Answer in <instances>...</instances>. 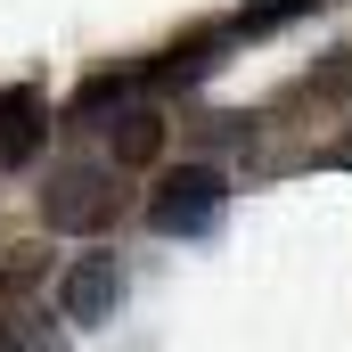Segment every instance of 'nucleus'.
Listing matches in <instances>:
<instances>
[{
	"label": "nucleus",
	"instance_id": "7",
	"mask_svg": "<svg viewBox=\"0 0 352 352\" xmlns=\"http://www.w3.org/2000/svg\"><path fill=\"white\" fill-rule=\"evenodd\" d=\"M320 0H246L238 8V25H230V41H270L278 25H295V16H311Z\"/></svg>",
	"mask_w": 352,
	"mask_h": 352
},
{
	"label": "nucleus",
	"instance_id": "1",
	"mask_svg": "<svg viewBox=\"0 0 352 352\" xmlns=\"http://www.w3.org/2000/svg\"><path fill=\"white\" fill-rule=\"evenodd\" d=\"M115 205H123V164L115 156H66L41 180V230L82 238V230H107L115 221Z\"/></svg>",
	"mask_w": 352,
	"mask_h": 352
},
{
	"label": "nucleus",
	"instance_id": "4",
	"mask_svg": "<svg viewBox=\"0 0 352 352\" xmlns=\"http://www.w3.org/2000/svg\"><path fill=\"white\" fill-rule=\"evenodd\" d=\"M107 156L115 164H156L164 156V107L156 98H123L107 115Z\"/></svg>",
	"mask_w": 352,
	"mask_h": 352
},
{
	"label": "nucleus",
	"instance_id": "6",
	"mask_svg": "<svg viewBox=\"0 0 352 352\" xmlns=\"http://www.w3.org/2000/svg\"><path fill=\"white\" fill-rule=\"evenodd\" d=\"M0 352H66V344H58L50 311H33V303H8V311H0Z\"/></svg>",
	"mask_w": 352,
	"mask_h": 352
},
{
	"label": "nucleus",
	"instance_id": "5",
	"mask_svg": "<svg viewBox=\"0 0 352 352\" xmlns=\"http://www.w3.org/2000/svg\"><path fill=\"white\" fill-rule=\"evenodd\" d=\"M50 140V107L33 90H0V164H33Z\"/></svg>",
	"mask_w": 352,
	"mask_h": 352
},
{
	"label": "nucleus",
	"instance_id": "3",
	"mask_svg": "<svg viewBox=\"0 0 352 352\" xmlns=\"http://www.w3.org/2000/svg\"><path fill=\"white\" fill-rule=\"evenodd\" d=\"M58 311H66L74 328H107V320L123 311V263H115V254H82V263L58 278Z\"/></svg>",
	"mask_w": 352,
	"mask_h": 352
},
{
	"label": "nucleus",
	"instance_id": "2",
	"mask_svg": "<svg viewBox=\"0 0 352 352\" xmlns=\"http://www.w3.org/2000/svg\"><path fill=\"white\" fill-rule=\"evenodd\" d=\"M221 205H230L221 164H173V173L156 180V197H148V230H164V238H205V230L221 221Z\"/></svg>",
	"mask_w": 352,
	"mask_h": 352
},
{
	"label": "nucleus",
	"instance_id": "8",
	"mask_svg": "<svg viewBox=\"0 0 352 352\" xmlns=\"http://www.w3.org/2000/svg\"><path fill=\"white\" fill-rule=\"evenodd\" d=\"M344 164H352V140H344Z\"/></svg>",
	"mask_w": 352,
	"mask_h": 352
}]
</instances>
